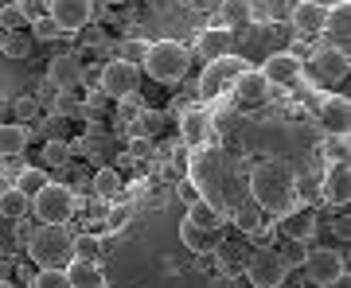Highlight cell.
I'll return each instance as SVG.
<instances>
[{
	"label": "cell",
	"mask_w": 351,
	"mask_h": 288,
	"mask_svg": "<svg viewBox=\"0 0 351 288\" xmlns=\"http://www.w3.org/2000/svg\"><path fill=\"white\" fill-rule=\"evenodd\" d=\"M12 113H16V121L24 125V121H32V117L39 113V101L36 98H16L12 101Z\"/></svg>",
	"instance_id": "ab89813d"
},
{
	"label": "cell",
	"mask_w": 351,
	"mask_h": 288,
	"mask_svg": "<svg viewBox=\"0 0 351 288\" xmlns=\"http://www.w3.org/2000/svg\"><path fill=\"white\" fill-rule=\"evenodd\" d=\"M301 273H304V285H313V288H332L339 280V276L348 273L343 269V253L339 250H308V257H304L301 265Z\"/></svg>",
	"instance_id": "5b68a950"
},
{
	"label": "cell",
	"mask_w": 351,
	"mask_h": 288,
	"mask_svg": "<svg viewBox=\"0 0 351 288\" xmlns=\"http://www.w3.org/2000/svg\"><path fill=\"white\" fill-rule=\"evenodd\" d=\"M277 230L285 234V241H308L316 234V214L308 207H293L277 218Z\"/></svg>",
	"instance_id": "4fadbf2b"
},
{
	"label": "cell",
	"mask_w": 351,
	"mask_h": 288,
	"mask_svg": "<svg viewBox=\"0 0 351 288\" xmlns=\"http://www.w3.org/2000/svg\"><path fill=\"white\" fill-rule=\"evenodd\" d=\"M188 222H191V226H199V230H207V234H223L226 214L219 211L211 199H203V195H199V199L188 207Z\"/></svg>",
	"instance_id": "d6986e66"
},
{
	"label": "cell",
	"mask_w": 351,
	"mask_h": 288,
	"mask_svg": "<svg viewBox=\"0 0 351 288\" xmlns=\"http://www.w3.org/2000/svg\"><path fill=\"white\" fill-rule=\"evenodd\" d=\"M4 187H8V183H4V176H0V191H4Z\"/></svg>",
	"instance_id": "7dc6e473"
},
{
	"label": "cell",
	"mask_w": 351,
	"mask_h": 288,
	"mask_svg": "<svg viewBox=\"0 0 351 288\" xmlns=\"http://www.w3.org/2000/svg\"><path fill=\"white\" fill-rule=\"evenodd\" d=\"M16 12L27 20V27L36 24V20H43L47 16V0H16Z\"/></svg>",
	"instance_id": "d590c367"
},
{
	"label": "cell",
	"mask_w": 351,
	"mask_h": 288,
	"mask_svg": "<svg viewBox=\"0 0 351 288\" xmlns=\"http://www.w3.org/2000/svg\"><path fill=\"white\" fill-rule=\"evenodd\" d=\"M129 218H133V207H129V202H117V207H110V214H106V226H110V234H113V230H121Z\"/></svg>",
	"instance_id": "f35d334b"
},
{
	"label": "cell",
	"mask_w": 351,
	"mask_h": 288,
	"mask_svg": "<svg viewBox=\"0 0 351 288\" xmlns=\"http://www.w3.org/2000/svg\"><path fill=\"white\" fill-rule=\"evenodd\" d=\"M47 16L63 36H78L94 20V0H47Z\"/></svg>",
	"instance_id": "52a82bcc"
},
{
	"label": "cell",
	"mask_w": 351,
	"mask_h": 288,
	"mask_svg": "<svg viewBox=\"0 0 351 288\" xmlns=\"http://www.w3.org/2000/svg\"><path fill=\"white\" fill-rule=\"evenodd\" d=\"M98 253H101V238H98V234H71V257L98 261Z\"/></svg>",
	"instance_id": "f1b7e54d"
},
{
	"label": "cell",
	"mask_w": 351,
	"mask_h": 288,
	"mask_svg": "<svg viewBox=\"0 0 351 288\" xmlns=\"http://www.w3.org/2000/svg\"><path fill=\"white\" fill-rule=\"evenodd\" d=\"M0 288H16V285L8 280V276H0Z\"/></svg>",
	"instance_id": "bcb514c9"
},
{
	"label": "cell",
	"mask_w": 351,
	"mask_h": 288,
	"mask_svg": "<svg viewBox=\"0 0 351 288\" xmlns=\"http://www.w3.org/2000/svg\"><path fill=\"white\" fill-rule=\"evenodd\" d=\"M164 129V113H152V109H141L133 117V137H152Z\"/></svg>",
	"instance_id": "1f68e13d"
},
{
	"label": "cell",
	"mask_w": 351,
	"mask_h": 288,
	"mask_svg": "<svg viewBox=\"0 0 351 288\" xmlns=\"http://www.w3.org/2000/svg\"><path fill=\"white\" fill-rule=\"evenodd\" d=\"M188 66H191L188 47H180V43H172V39L149 43V51H145V70H149V78H156V82H164V86L180 82V78L188 75Z\"/></svg>",
	"instance_id": "7a4b0ae2"
},
{
	"label": "cell",
	"mask_w": 351,
	"mask_h": 288,
	"mask_svg": "<svg viewBox=\"0 0 351 288\" xmlns=\"http://www.w3.org/2000/svg\"><path fill=\"white\" fill-rule=\"evenodd\" d=\"M234 47V31H226V27H203L199 39H195V51H199L203 63H215V59H226Z\"/></svg>",
	"instance_id": "9a60e30c"
},
{
	"label": "cell",
	"mask_w": 351,
	"mask_h": 288,
	"mask_svg": "<svg viewBox=\"0 0 351 288\" xmlns=\"http://www.w3.org/2000/svg\"><path fill=\"white\" fill-rule=\"evenodd\" d=\"M180 137H184L188 148H203L207 137H211V117H207L203 109H188L184 117H180Z\"/></svg>",
	"instance_id": "ac0fdd59"
},
{
	"label": "cell",
	"mask_w": 351,
	"mask_h": 288,
	"mask_svg": "<svg viewBox=\"0 0 351 288\" xmlns=\"http://www.w3.org/2000/svg\"><path fill=\"white\" fill-rule=\"evenodd\" d=\"M27 47H32V39L20 36V31H16V36H8V43H4V51H8V55H16V59H24Z\"/></svg>",
	"instance_id": "60d3db41"
},
{
	"label": "cell",
	"mask_w": 351,
	"mask_h": 288,
	"mask_svg": "<svg viewBox=\"0 0 351 288\" xmlns=\"http://www.w3.org/2000/svg\"><path fill=\"white\" fill-rule=\"evenodd\" d=\"M32 39L47 43V39H63V31L55 27V20H51V16H43V20H36V24H32Z\"/></svg>",
	"instance_id": "74e56055"
},
{
	"label": "cell",
	"mask_w": 351,
	"mask_h": 288,
	"mask_svg": "<svg viewBox=\"0 0 351 288\" xmlns=\"http://www.w3.org/2000/svg\"><path fill=\"white\" fill-rule=\"evenodd\" d=\"M320 199L328 207H348L351 199V168L348 160H332L324 168V176H320Z\"/></svg>",
	"instance_id": "9c48e42d"
},
{
	"label": "cell",
	"mask_w": 351,
	"mask_h": 288,
	"mask_svg": "<svg viewBox=\"0 0 351 288\" xmlns=\"http://www.w3.org/2000/svg\"><path fill=\"white\" fill-rule=\"evenodd\" d=\"M176 195H180V199H184V202H188V207H191V202L199 199L203 191L195 187V183H191V179H180V183H176Z\"/></svg>",
	"instance_id": "7bdbcfd3"
},
{
	"label": "cell",
	"mask_w": 351,
	"mask_h": 288,
	"mask_svg": "<svg viewBox=\"0 0 351 288\" xmlns=\"http://www.w3.org/2000/svg\"><path fill=\"white\" fill-rule=\"evenodd\" d=\"M289 27L297 36H324V8L313 0H297L293 12H289Z\"/></svg>",
	"instance_id": "5bb4252c"
},
{
	"label": "cell",
	"mask_w": 351,
	"mask_h": 288,
	"mask_svg": "<svg viewBox=\"0 0 351 288\" xmlns=\"http://www.w3.org/2000/svg\"><path fill=\"white\" fill-rule=\"evenodd\" d=\"M0 214H4V218H12V222H24L27 214H32V199L20 195V191L8 183V187L0 191Z\"/></svg>",
	"instance_id": "484cf974"
},
{
	"label": "cell",
	"mask_w": 351,
	"mask_h": 288,
	"mask_svg": "<svg viewBox=\"0 0 351 288\" xmlns=\"http://www.w3.org/2000/svg\"><path fill=\"white\" fill-rule=\"evenodd\" d=\"M301 75V55L297 51H274L262 66V78L269 86H285V82H297Z\"/></svg>",
	"instance_id": "8fae6325"
},
{
	"label": "cell",
	"mask_w": 351,
	"mask_h": 288,
	"mask_svg": "<svg viewBox=\"0 0 351 288\" xmlns=\"http://www.w3.org/2000/svg\"><path fill=\"white\" fill-rule=\"evenodd\" d=\"M320 121H324L328 133H348V121H351V101L343 98V94H332V98H324V105H320Z\"/></svg>",
	"instance_id": "ffe728a7"
},
{
	"label": "cell",
	"mask_w": 351,
	"mask_h": 288,
	"mask_svg": "<svg viewBox=\"0 0 351 288\" xmlns=\"http://www.w3.org/2000/svg\"><path fill=\"white\" fill-rule=\"evenodd\" d=\"M101 288H110V285H101Z\"/></svg>",
	"instance_id": "c3c4849f"
},
{
	"label": "cell",
	"mask_w": 351,
	"mask_h": 288,
	"mask_svg": "<svg viewBox=\"0 0 351 288\" xmlns=\"http://www.w3.org/2000/svg\"><path fill=\"white\" fill-rule=\"evenodd\" d=\"M27 140H32V129L20 125V121H0V156L8 160V156H20L27 148Z\"/></svg>",
	"instance_id": "cb8c5ba5"
},
{
	"label": "cell",
	"mask_w": 351,
	"mask_h": 288,
	"mask_svg": "<svg viewBox=\"0 0 351 288\" xmlns=\"http://www.w3.org/2000/svg\"><path fill=\"white\" fill-rule=\"evenodd\" d=\"M281 273H285L281 253H277V250H265V246H258V250L250 253V261H246V276H250L254 288H277Z\"/></svg>",
	"instance_id": "ba28073f"
},
{
	"label": "cell",
	"mask_w": 351,
	"mask_h": 288,
	"mask_svg": "<svg viewBox=\"0 0 351 288\" xmlns=\"http://www.w3.org/2000/svg\"><path fill=\"white\" fill-rule=\"evenodd\" d=\"M0 27H4L8 36H16L20 27H27V20L16 12V4H0Z\"/></svg>",
	"instance_id": "8d00e7d4"
},
{
	"label": "cell",
	"mask_w": 351,
	"mask_h": 288,
	"mask_svg": "<svg viewBox=\"0 0 351 288\" xmlns=\"http://www.w3.org/2000/svg\"><path fill=\"white\" fill-rule=\"evenodd\" d=\"M332 288H351V280H348V273L339 276V280H336V285H332Z\"/></svg>",
	"instance_id": "f6af8a7d"
},
{
	"label": "cell",
	"mask_w": 351,
	"mask_h": 288,
	"mask_svg": "<svg viewBox=\"0 0 351 288\" xmlns=\"http://www.w3.org/2000/svg\"><path fill=\"white\" fill-rule=\"evenodd\" d=\"M39 160L47 163V168H63L66 160H71V144L59 137H47L43 140V148H39Z\"/></svg>",
	"instance_id": "83f0119b"
},
{
	"label": "cell",
	"mask_w": 351,
	"mask_h": 288,
	"mask_svg": "<svg viewBox=\"0 0 351 288\" xmlns=\"http://www.w3.org/2000/svg\"><path fill=\"white\" fill-rule=\"evenodd\" d=\"M250 187H254V207H262V214H277V218H281L285 211L297 207V195H293L297 176L277 160H265V163L254 168Z\"/></svg>",
	"instance_id": "6da1fadb"
},
{
	"label": "cell",
	"mask_w": 351,
	"mask_h": 288,
	"mask_svg": "<svg viewBox=\"0 0 351 288\" xmlns=\"http://www.w3.org/2000/svg\"><path fill=\"white\" fill-rule=\"evenodd\" d=\"M234 288H254V285H250V276H246V273L234 276Z\"/></svg>",
	"instance_id": "ee69618b"
},
{
	"label": "cell",
	"mask_w": 351,
	"mask_h": 288,
	"mask_svg": "<svg viewBox=\"0 0 351 288\" xmlns=\"http://www.w3.org/2000/svg\"><path fill=\"white\" fill-rule=\"evenodd\" d=\"M230 90H234L239 101H265L269 82L262 78V70H246V66H242L239 75H234V82H230Z\"/></svg>",
	"instance_id": "44dd1931"
},
{
	"label": "cell",
	"mask_w": 351,
	"mask_h": 288,
	"mask_svg": "<svg viewBox=\"0 0 351 288\" xmlns=\"http://www.w3.org/2000/svg\"><path fill=\"white\" fill-rule=\"evenodd\" d=\"M32 214L39 218V226H66L75 218V191L66 183H43L32 195Z\"/></svg>",
	"instance_id": "3957f363"
},
{
	"label": "cell",
	"mask_w": 351,
	"mask_h": 288,
	"mask_svg": "<svg viewBox=\"0 0 351 288\" xmlns=\"http://www.w3.org/2000/svg\"><path fill=\"white\" fill-rule=\"evenodd\" d=\"M250 24H254L250 0H223V4H219V27H226V31L234 27V31H239V27H250Z\"/></svg>",
	"instance_id": "603a6c76"
},
{
	"label": "cell",
	"mask_w": 351,
	"mask_h": 288,
	"mask_svg": "<svg viewBox=\"0 0 351 288\" xmlns=\"http://www.w3.org/2000/svg\"><path fill=\"white\" fill-rule=\"evenodd\" d=\"M78 78H82V63H78V55L63 51V55H55L47 63V82L55 90H66V86H78Z\"/></svg>",
	"instance_id": "2e32d148"
},
{
	"label": "cell",
	"mask_w": 351,
	"mask_h": 288,
	"mask_svg": "<svg viewBox=\"0 0 351 288\" xmlns=\"http://www.w3.org/2000/svg\"><path fill=\"white\" fill-rule=\"evenodd\" d=\"M63 273H66V285H71V288H101V285H106V273H101L98 261L71 257V261L63 265Z\"/></svg>",
	"instance_id": "e0dca14e"
},
{
	"label": "cell",
	"mask_w": 351,
	"mask_h": 288,
	"mask_svg": "<svg viewBox=\"0 0 351 288\" xmlns=\"http://www.w3.org/2000/svg\"><path fill=\"white\" fill-rule=\"evenodd\" d=\"M313 70L320 82H343L351 70V59L343 47H332V43H316L313 51Z\"/></svg>",
	"instance_id": "30bf717a"
},
{
	"label": "cell",
	"mask_w": 351,
	"mask_h": 288,
	"mask_svg": "<svg viewBox=\"0 0 351 288\" xmlns=\"http://www.w3.org/2000/svg\"><path fill=\"white\" fill-rule=\"evenodd\" d=\"M145 51H149L145 39H121V43H117V59L137 66V63H145Z\"/></svg>",
	"instance_id": "d6a6232c"
},
{
	"label": "cell",
	"mask_w": 351,
	"mask_h": 288,
	"mask_svg": "<svg viewBox=\"0 0 351 288\" xmlns=\"http://www.w3.org/2000/svg\"><path fill=\"white\" fill-rule=\"evenodd\" d=\"M90 187H94V195L101 202H117L121 191H125V179H121V172H113V168H98L94 179H90Z\"/></svg>",
	"instance_id": "d4e9b609"
},
{
	"label": "cell",
	"mask_w": 351,
	"mask_h": 288,
	"mask_svg": "<svg viewBox=\"0 0 351 288\" xmlns=\"http://www.w3.org/2000/svg\"><path fill=\"white\" fill-rule=\"evenodd\" d=\"M234 226H239V230H246V234H262V226H265L262 207H254V202L239 207V211H234Z\"/></svg>",
	"instance_id": "f546056e"
},
{
	"label": "cell",
	"mask_w": 351,
	"mask_h": 288,
	"mask_svg": "<svg viewBox=\"0 0 351 288\" xmlns=\"http://www.w3.org/2000/svg\"><path fill=\"white\" fill-rule=\"evenodd\" d=\"M277 288H308V285H304L301 269H285V273H281V280H277Z\"/></svg>",
	"instance_id": "b9f144b4"
},
{
	"label": "cell",
	"mask_w": 351,
	"mask_h": 288,
	"mask_svg": "<svg viewBox=\"0 0 351 288\" xmlns=\"http://www.w3.org/2000/svg\"><path fill=\"white\" fill-rule=\"evenodd\" d=\"M215 238H219V234H207V230H199V226H191L188 218L180 222V241H184L191 253H211L215 250Z\"/></svg>",
	"instance_id": "4316f807"
},
{
	"label": "cell",
	"mask_w": 351,
	"mask_h": 288,
	"mask_svg": "<svg viewBox=\"0 0 351 288\" xmlns=\"http://www.w3.org/2000/svg\"><path fill=\"white\" fill-rule=\"evenodd\" d=\"M242 70V63H234L230 55L226 59H215V63L203 66V78H199V94L203 98H215L219 90H226L230 82H234V75Z\"/></svg>",
	"instance_id": "7c38bea8"
},
{
	"label": "cell",
	"mask_w": 351,
	"mask_h": 288,
	"mask_svg": "<svg viewBox=\"0 0 351 288\" xmlns=\"http://www.w3.org/2000/svg\"><path fill=\"white\" fill-rule=\"evenodd\" d=\"M43 183H47V172H43V168H24V172L16 176L12 187L20 191V195H27V199H32V195H36V191L43 187Z\"/></svg>",
	"instance_id": "4dcf8cb0"
},
{
	"label": "cell",
	"mask_w": 351,
	"mask_h": 288,
	"mask_svg": "<svg viewBox=\"0 0 351 288\" xmlns=\"http://www.w3.org/2000/svg\"><path fill=\"white\" fill-rule=\"evenodd\" d=\"M348 24H351V4L348 0L324 8V31L336 39V47H343V51H348Z\"/></svg>",
	"instance_id": "7402d4cb"
},
{
	"label": "cell",
	"mask_w": 351,
	"mask_h": 288,
	"mask_svg": "<svg viewBox=\"0 0 351 288\" xmlns=\"http://www.w3.org/2000/svg\"><path fill=\"white\" fill-rule=\"evenodd\" d=\"M27 288H71V285H66L63 269H39V273L32 276V285H27Z\"/></svg>",
	"instance_id": "836d02e7"
},
{
	"label": "cell",
	"mask_w": 351,
	"mask_h": 288,
	"mask_svg": "<svg viewBox=\"0 0 351 288\" xmlns=\"http://www.w3.org/2000/svg\"><path fill=\"white\" fill-rule=\"evenodd\" d=\"M277 253H281L285 269H301L304 257H308V246H304V241H285V250H277Z\"/></svg>",
	"instance_id": "e575fe53"
},
{
	"label": "cell",
	"mask_w": 351,
	"mask_h": 288,
	"mask_svg": "<svg viewBox=\"0 0 351 288\" xmlns=\"http://www.w3.org/2000/svg\"><path fill=\"white\" fill-rule=\"evenodd\" d=\"M98 82H101V94L113 101L129 98V94H137V82H141V70L133 63H121V59H110V63L98 70Z\"/></svg>",
	"instance_id": "8992f818"
},
{
	"label": "cell",
	"mask_w": 351,
	"mask_h": 288,
	"mask_svg": "<svg viewBox=\"0 0 351 288\" xmlns=\"http://www.w3.org/2000/svg\"><path fill=\"white\" fill-rule=\"evenodd\" d=\"M27 253L39 269H63L71 261V234L66 226H39L27 238Z\"/></svg>",
	"instance_id": "277c9868"
}]
</instances>
